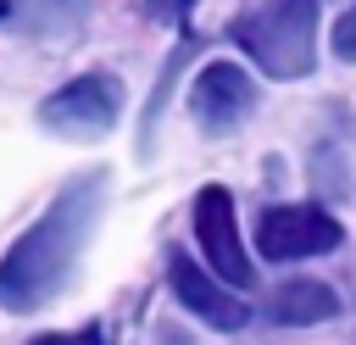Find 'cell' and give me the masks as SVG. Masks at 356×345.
I'll use <instances>...</instances> for the list:
<instances>
[{
	"label": "cell",
	"mask_w": 356,
	"mask_h": 345,
	"mask_svg": "<svg viewBox=\"0 0 356 345\" xmlns=\"http://www.w3.org/2000/svg\"><path fill=\"white\" fill-rule=\"evenodd\" d=\"M245 56L273 78H306L317 61V0H267L234 22Z\"/></svg>",
	"instance_id": "cell-2"
},
{
	"label": "cell",
	"mask_w": 356,
	"mask_h": 345,
	"mask_svg": "<svg viewBox=\"0 0 356 345\" xmlns=\"http://www.w3.org/2000/svg\"><path fill=\"white\" fill-rule=\"evenodd\" d=\"M0 22L11 33L44 39V45H67V39L83 33L89 0H0Z\"/></svg>",
	"instance_id": "cell-8"
},
{
	"label": "cell",
	"mask_w": 356,
	"mask_h": 345,
	"mask_svg": "<svg viewBox=\"0 0 356 345\" xmlns=\"http://www.w3.org/2000/svg\"><path fill=\"white\" fill-rule=\"evenodd\" d=\"M117 111H122V83L106 72H83L39 106V122L61 139H100V134H111Z\"/></svg>",
	"instance_id": "cell-3"
},
{
	"label": "cell",
	"mask_w": 356,
	"mask_h": 345,
	"mask_svg": "<svg viewBox=\"0 0 356 345\" xmlns=\"http://www.w3.org/2000/svg\"><path fill=\"white\" fill-rule=\"evenodd\" d=\"M339 239H345L339 223H334L328 211H317V206H273V211H261V223H256V245H261L267 262L323 256V250H334Z\"/></svg>",
	"instance_id": "cell-5"
},
{
	"label": "cell",
	"mask_w": 356,
	"mask_h": 345,
	"mask_svg": "<svg viewBox=\"0 0 356 345\" xmlns=\"http://www.w3.org/2000/svg\"><path fill=\"white\" fill-rule=\"evenodd\" d=\"M334 50H339L345 61H356V6H350V11L334 22Z\"/></svg>",
	"instance_id": "cell-10"
},
{
	"label": "cell",
	"mask_w": 356,
	"mask_h": 345,
	"mask_svg": "<svg viewBox=\"0 0 356 345\" xmlns=\"http://www.w3.org/2000/svg\"><path fill=\"white\" fill-rule=\"evenodd\" d=\"M195 239H200V250H206V262H211V273L222 278V284H234V289H250V256H245V245H239V223H234V195L222 189V184H206L200 195H195Z\"/></svg>",
	"instance_id": "cell-4"
},
{
	"label": "cell",
	"mask_w": 356,
	"mask_h": 345,
	"mask_svg": "<svg viewBox=\"0 0 356 345\" xmlns=\"http://www.w3.org/2000/svg\"><path fill=\"white\" fill-rule=\"evenodd\" d=\"M250 106H256V83L245 78V67H234V61L200 67V78H195V89H189V111H195V122H200L206 134L239 128V122L250 117Z\"/></svg>",
	"instance_id": "cell-6"
},
{
	"label": "cell",
	"mask_w": 356,
	"mask_h": 345,
	"mask_svg": "<svg viewBox=\"0 0 356 345\" xmlns=\"http://www.w3.org/2000/svg\"><path fill=\"white\" fill-rule=\"evenodd\" d=\"M106 167H89L78 178L61 184V195L44 206V217L0 256V306L6 312H39L44 300H56L100 223L106 206Z\"/></svg>",
	"instance_id": "cell-1"
},
{
	"label": "cell",
	"mask_w": 356,
	"mask_h": 345,
	"mask_svg": "<svg viewBox=\"0 0 356 345\" xmlns=\"http://www.w3.org/2000/svg\"><path fill=\"white\" fill-rule=\"evenodd\" d=\"M339 312V295L317 278H289L267 295V317L284 323V328H306V323H328Z\"/></svg>",
	"instance_id": "cell-9"
},
{
	"label": "cell",
	"mask_w": 356,
	"mask_h": 345,
	"mask_svg": "<svg viewBox=\"0 0 356 345\" xmlns=\"http://www.w3.org/2000/svg\"><path fill=\"white\" fill-rule=\"evenodd\" d=\"M167 284H172V295H178V306H189L200 323H211V328H239L250 312H245V300L234 295V289H222V278H211V273H200L184 250H172L167 256Z\"/></svg>",
	"instance_id": "cell-7"
},
{
	"label": "cell",
	"mask_w": 356,
	"mask_h": 345,
	"mask_svg": "<svg viewBox=\"0 0 356 345\" xmlns=\"http://www.w3.org/2000/svg\"><path fill=\"white\" fill-rule=\"evenodd\" d=\"M28 345H100V328H72V334H39Z\"/></svg>",
	"instance_id": "cell-11"
}]
</instances>
